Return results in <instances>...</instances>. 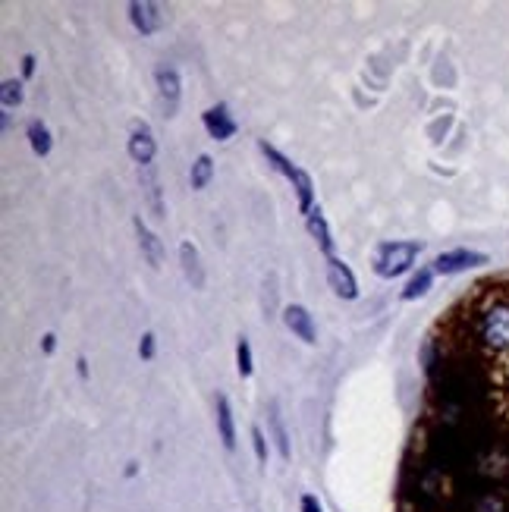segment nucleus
<instances>
[{
	"mask_svg": "<svg viewBox=\"0 0 509 512\" xmlns=\"http://www.w3.org/2000/svg\"><path fill=\"white\" fill-rule=\"evenodd\" d=\"M475 340L484 352L509 355V296H494L478 308Z\"/></svg>",
	"mask_w": 509,
	"mask_h": 512,
	"instance_id": "f257e3e1",
	"label": "nucleus"
},
{
	"mask_svg": "<svg viewBox=\"0 0 509 512\" xmlns=\"http://www.w3.org/2000/svg\"><path fill=\"white\" fill-rule=\"evenodd\" d=\"M418 252H422V242H384L378 255H374V271L387 280L400 277L415 264Z\"/></svg>",
	"mask_w": 509,
	"mask_h": 512,
	"instance_id": "f03ea898",
	"label": "nucleus"
},
{
	"mask_svg": "<svg viewBox=\"0 0 509 512\" xmlns=\"http://www.w3.org/2000/svg\"><path fill=\"white\" fill-rule=\"evenodd\" d=\"M488 264V255L475 252V249H450V252H440L434 258V271L437 274H462V271H472V267Z\"/></svg>",
	"mask_w": 509,
	"mask_h": 512,
	"instance_id": "7ed1b4c3",
	"label": "nucleus"
},
{
	"mask_svg": "<svg viewBox=\"0 0 509 512\" xmlns=\"http://www.w3.org/2000/svg\"><path fill=\"white\" fill-rule=\"evenodd\" d=\"M327 283H330V289H334L340 299H346V302L359 299L356 274H352L349 264H343L340 258H327Z\"/></svg>",
	"mask_w": 509,
	"mask_h": 512,
	"instance_id": "20e7f679",
	"label": "nucleus"
},
{
	"mask_svg": "<svg viewBox=\"0 0 509 512\" xmlns=\"http://www.w3.org/2000/svg\"><path fill=\"white\" fill-rule=\"evenodd\" d=\"M202 120H205V129H208V136H211L214 142H227V139L236 136V120H233V114H230V107H227V104H214V107H208L205 114H202Z\"/></svg>",
	"mask_w": 509,
	"mask_h": 512,
	"instance_id": "39448f33",
	"label": "nucleus"
},
{
	"mask_svg": "<svg viewBox=\"0 0 509 512\" xmlns=\"http://www.w3.org/2000/svg\"><path fill=\"white\" fill-rule=\"evenodd\" d=\"M129 22L136 26V32L154 35L164 26V10L151 0H136V4H129Z\"/></svg>",
	"mask_w": 509,
	"mask_h": 512,
	"instance_id": "423d86ee",
	"label": "nucleus"
},
{
	"mask_svg": "<svg viewBox=\"0 0 509 512\" xmlns=\"http://www.w3.org/2000/svg\"><path fill=\"white\" fill-rule=\"evenodd\" d=\"M154 154H158V142H154L148 123H136L132 126V136H129V158L139 167H151Z\"/></svg>",
	"mask_w": 509,
	"mask_h": 512,
	"instance_id": "0eeeda50",
	"label": "nucleus"
},
{
	"mask_svg": "<svg viewBox=\"0 0 509 512\" xmlns=\"http://www.w3.org/2000/svg\"><path fill=\"white\" fill-rule=\"evenodd\" d=\"M283 324H286V330L290 333H296V337L305 343V346H312L315 343V321H312V315H308V308L305 305H286L283 308Z\"/></svg>",
	"mask_w": 509,
	"mask_h": 512,
	"instance_id": "6e6552de",
	"label": "nucleus"
},
{
	"mask_svg": "<svg viewBox=\"0 0 509 512\" xmlns=\"http://www.w3.org/2000/svg\"><path fill=\"white\" fill-rule=\"evenodd\" d=\"M132 227H136V236H139V249H142V255H145V261L158 271V267L164 264V246H161V239L154 236L148 227H145V220L142 217H136L132 220Z\"/></svg>",
	"mask_w": 509,
	"mask_h": 512,
	"instance_id": "1a4fd4ad",
	"label": "nucleus"
},
{
	"mask_svg": "<svg viewBox=\"0 0 509 512\" xmlns=\"http://www.w3.org/2000/svg\"><path fill=\"white\" fill-rule=\"evenodd\" d=\"M154 79H158V92H161V101L164 107L176 110V104H180V92H183V82H180V73L173 70V66H161L158 73H154Z\"/></svg>",
	"mask_w": 509,
	"mask_h": 512,
	"instance_id": "9d476101",
	"label": "nucleus"
},
{
	"mask_svg": "<svg viewBox=\"0 0 509 512\" xmlns=\"http://www.w3.org/2000/svg\"><path fill=\"white\" fill-rule=\"evenodd\" d=\"M180 261H183L186 280L195 289H202L205 286V267H202V255H198V249L192 246V242H183V246H180Z\"/></svg>",
	"mask_w": 509,
	"mask_h": 512,
	"instance_id": "9b49d317",
	"label": "nucleus"
},
{
	"mask_svg": "<svg viewBox=\"0 0 509 512\" xmlns=\"http://www.w3.org/2000/svg\"><path fill=\"white\" fill-rule=\"evenodd\" d=\"M217 431H220V440H224V447L227 450H236L233 409H230V399L224 393H217Z\"/></svg>",
	"mask_w": 509,
	"mask_h": 512,
	"instance_id": "f8f14e48",
	"label": "nucleus"
},
{
	"mask_svg": "<svg viewBox=\"0 0 509 512\" xmlns=\"http://www.w3.org/2000/svg\"><path fill=\"white\" fill-rule=\"evenodd\" d=\"M308 233H312V239L318 242V249H321L327 258H334V236H330V227H327V220H324L321 208H315L312 214H308Z\"/></svg>",
	"mask_w": 509,
	"mask_h": 512,
	"instance_id": "ddd939ff",
	"label": "nucleus"
},
{
	"mask_svg": "<svg viewBox=\"0 0 509 512\" xmlns=\"http://www.w3.org/2000/svg\"><path fill=\"white\" fill-rule=\"evenodd\" d=\"M469 512H509V497L503 491H497V487H488V491L472 497Z\"/></svg>",
	"mask_w": 509,
	"mask_h": 512,
	"instance_id": "4468645a",
	"label": "nucleus"
},
{
	"mask_svg": "<svg viewBox=\"0 0 509 512\" xmlns=\"http://www.w3.org/2000/svg\"><path fill=\"white\" fill-rule=\"evenodd\" d=\"M26 136H29V145H32V151L38 154V158H48L51 154V132H48V126H44L41 120H32L29 126H26Z\"/></svg>",
	"mask_w": 509,
	"mask_h": 512,
	"instance_id": "2eb2a0df",
	"label": "nucleus"
},
{
	"mask_svg": "<svg viewBox=\"0 0 509 512\" xmlns=\"http://www.w3.org/2000/svg\"><path fill=\"white\" fill-rule=\"evenodd\" d=\"M431 283H434V267H418V274H412V280L406 283V289H403V299L406 302H412V299H422L428 289H431Z\"/></svg>",
	"mask_w": 509,
	"mask_h": 512,
	"instance_id": "dca6fc26",
	"label": "nucleus"
},
{
	"mask_svg": "<svg viewBox=\"0 0 509 512\" xmlns=\"http://www.w3.org/2000/svg\"><path fill=\"white\" fill-rule=\"evenodd\" d=\"M139 176H142V186H145V195H148V205H151L154 217H164V202H161L158 176L151 173V167H142V170H139Z\"/></svg>",
	"mask_w": 509,
	"mask_h": 512,
	"instance_id": "f3484780",
	"label": "nucleus"
},
{
	"mask_svg": "<svg viewBox=\"0 0 509 512\" xmlns=\"http://www.w3.org/2000/svg\"><path fill=\"white\" fill-rule=\"evenodd\" d=\"M271 434H274V443H277V453L283 462H290V437H286V428H283V418H280V406L271 403Z\"/></svg>",
	"mask_w": 509,
	"mask_h": 512,
	"instance_id": "a211bd4d",
	"label": "nucleus"
},
{
	"mask_svg": "<svg viewBox=\"0 0 509 512\" xmlns=\"http://www.w3.org/2000/svg\"><path fill=\"white\" fill-rule=\"evenodd\" d=\"M211 180H214V161H211V154H198L195 164H192V173H189V183H192V189H205Z\"/></svg>",
	"mask_w": 509,
	"mask_h": 512,
	"instance_id": "6ab92c4d",
	"label": "nucleus"
},
{
	"mask_svg": "<svg viewBox=\"0 0 509 512\" xmlns=\"http://www.w3.org/2000/svg\"><path fill=\"white\" fill-rule=\"evenodd\" d=\"M258 148H261V154H264V158H268V161L274 164V170H280V173H283V176H286V180H290V183L296 180L299 167H293L290 161H286V158H283V154H280V151H277L274 145H268V142H258Z\"/></svg>",
	"mask_w": 509,
	"mask_h": 512,
	"instance_id": "aec40b11",
	"label": "nucleus"
},
{
	"mask_svg": "<svg viewBox=\"0 0 509 512\" xmlns=\"http://www.w3.org/2000/svg\"><path fill=\"white\" fill-rule=\"evenodd\" d=\"M236 368H239V377L252 374V346L246 337H239V343H236Z\"/></svg>",
	"mask_w": 509,
	"mask_h": 512,
	"instance_id": "412c9836",
	"label": "nucleus"
},
{
	"mask_svg": "<svg viewBox=\"0 0 509 512\" xmlns=\"http://www.w3.org/2000/svg\"><path fill=\"white\" fill-rule=\"evenodd\" d=\"M0 101H4V110L19 107L22 104V82L19 79H7L4 88H0Z\"/></svg>",
	"mask_w": 509,
	"mask_h": 512,
	"instance_id": "4be33fe9",
	"label": "nucleus"
},
{
	"mask_svg": "<svg viewBox=\"0 0 509 512\" xmlns=\"http://www.w3.org/2000/svg\"><path fill=\"white\" fill-rule=\"evenodd\" d=\"M252 447H255V456H258L261 465L268 462V440H264V431L261 428H252Z\"/></svg>",
	"mask_w": 509,
	"mask_h": 512,
	"instance_id": "5701e85b",
	"label": "nucleus"
},
{
	"mask_svg": "<svg viewBox=\"0 0 509 512\" xmlns=\"http://www.w3.org/2000/svg\"><path fill=\"white\" fill-rule=\"evenodd\" d=\"M154 352H158V340H154V333H145L142 343H139V355H142L145 362H151Z\"/></svg>",
	"mask_w": 509,
	"mask_h": 512,
	"instance_id": "b1692460",
	"label": "nucleus"
},
{
	"mask_svg": "<svg viewBox=\"0 0 509 512\" xmlns=\"http://www.w3.org/2000/svg\"><path fill=\"white\" fill-rule=\"evenodd\" d=\"M302 512H324V509H321V503H318L315 494H305L302 497Z\"/></svg>",
	"mask_w": 509,
	"mask_h": 512,
	"instance_id": "393cba45",
	"label": "nucleus"
},
{
	"mask_svg": "<svg viewBox=\"0 0 509 512\" xmlns=\"http://www.w3.org/2000/svg\"><path fill=\"white\" fill-rule=\"evenodd\" d=\"M41 349L48 352V355L57 349V337H54V333H44V337H41Z\"/></svg>",
	"mask_w": 509,
	"mask_h": 512,
	"instance_id": "a878e982",
	"label": "nucleus"
},
{
	"mask_svg": "<svg viewBox=\"0 0 509 512\" xmlns=\"http://www.w3.org/2000/svg\"><path fill=\"white\" fill-rule=\"evenodd\" d=\"M32 73H35V57L26 54V57H22V76H32Z\"/></svg>",
	"mask_w": 509,
	"mask_h": 512,
	"instance_id": "bb28decb",
	"label": "nucleus"
},
{
	"mask_svg": "<svg viewBox=\"0 0 509 512\" xmlns=\"http://www.w3.org/2000/svg\"><path fill=\"white\" fill-rule=\"evenodd\" d=\"M76 371H79V377H88V362H85V355H79V359H76Z\"/></svg>",
	"mask_w": 509,
	"mask_h": 512,
	"instance_id": "cd10ccee",
	"label": "nucleus"
},
{
	"mask_svg": "<svg viewBox=\"0 0 509 512\" xmlns=\"http://www.w3.org/2000/svg\"><path fill=\"white\" fill-rule=\"evenodd\" d=\"M136 472H139V465H136V462H129V465H126V478H136Z\"/></svg>",
	"mask_w": 509,
	"mask_h": 512,
	"instance_id": "c85d7f7f",
	"label": "nucleus"
}]
</instances>
